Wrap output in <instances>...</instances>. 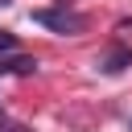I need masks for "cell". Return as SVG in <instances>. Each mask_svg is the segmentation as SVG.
<instances>
[{"label": "cell", "instance_id": "obj_3", "mask_svg": "<svg viewBox=\"0 0 132 132\" xmlns=\"http://www.w3.org/2000/svg\"><path fill=\"white\" fill-rule=\"evenodd\" d=\"M0 70H4V74H33L37 62H33V58H8V62H0Z\"/></svg>", "mask_w": 132, "mask_h": 132}, {"label": "cell", "instance_id": "obj_4", "mask_svg": "<svg viewBox=\"0 0 132 132\" xmlns=\"http://www.w3.org/2000/svg\"><path fill=\"white\" fill-rule=\"evenodd\" d=\"M12 50H16V41H12V33H4V29H0V54H12Z\"/></svg>", "mask_w": 132, "mask_h": 132}, {"label": "cell", "instance_id": "obj_6", "mask_svg": "<svg viewBox=\"0 0 132 132\" xmlns=\"http://www.w3.org/2000/svg\"><path fill=\"white\" fill-rule=\"evenodd\" d=\"M128 132H132V124H128Z\"/></svg>", "mask_w": 132, "mask_h": 132}, {"label": "cell", "instance_id": "obj_2", "mask_svg": "<svg viewBox=\"0 0 132 132\" xmlns=\"http://www.w3.org/2000/svg\"><path fill=\"white\" fill-rule=\"evenodd\" d=\"M124 66H132V50H111V54L99 58V70L103 74H120Z\"/></svg>", "mask_w": 132, "mask_h": 132}, {"label": "cell", "instance_id": "obj_5", "mask_svg": "<svg viewBox=\"0 0 132 132\" xmlns=\"http://www.w3.org/2000/svg\"><path fill=\"white\" fill-rule=\"evenodd\" d=\"M0 4H8V0H0Z\"/></svg>", "mask_w": 132, "mask_h": 132}, {"label": "cell", "instance_id": "obj_1", "mask_svg": "<svg viewBox=\"0 0 132 132\" xmlns=\"http://www.w3.org/2000/svg\"><path fill=\"white\" fill-rule=\"evenodd\" d=\"M33 21H37V25H45V29H54V33H62V37L82 33V25H87V16H82V12L66 8V0H62V4H54V8H37V12H33Z\"/></svg>", "mask_w": 132, "mask_h": 132}]
</instances>
